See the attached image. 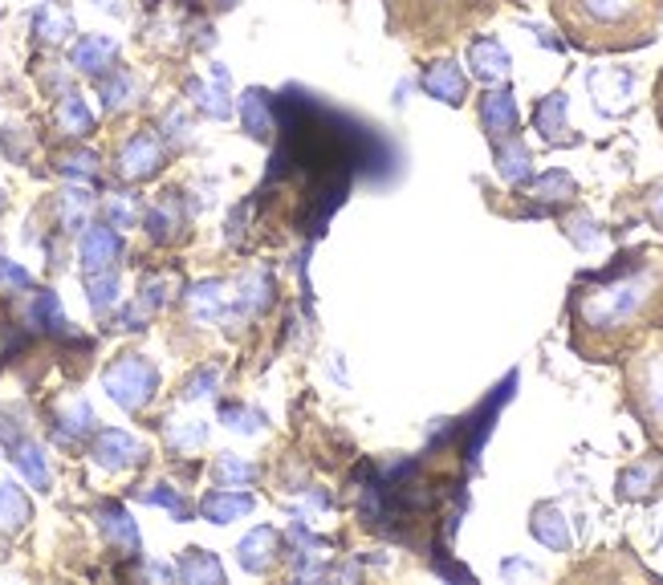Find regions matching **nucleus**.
<instances>
[{"label": "nucleus", "instance_id": "obj_1", "mask_svg": "<svg viewBox=\"0 0 663 585\" xmlns=\"http://www.w3.org/2000/svg\"><path fill=\"white\" fill-rule=\"evenodd\" d=\"M663 329V245L618 248L602 269H582L566 292V341L587 366H618Z\"/></svg>", "mask_w": 663, "mask_h": 585}, {"label": "nucleus", "instance_id": "obj_2", "mask_svg": "<svg viewBox=\"0 0 663 585\" xmlns=\"http://www.w3.org/2000/svg\"><path fill=\"white\" fill-rule=\"evenodd\" d=\"M562 41L587 58L639 53L660 41L663 0H545Z\"/></svg>", "mask_w": 663, "mask_h": 585}, {"label": "nucleus", "instance_id": "obj_3", "mask_svg": "<svg viewBox=\"0 0 663 585\" xmlns=\"http://www.w3.org/2000/svg\"><path fill=\"white\" fill-rule=\"evenodd\" d=\"M386 33L416 53L456 46L472 29L489 25L501 0H386Z\"/></svg>", "mask_w": 663, "mask_h": 585}, {"label": "nucleus", "instance_id": "obj_4", "mask_svg": "<svg viewBox=\"0 0 663 585\" xmlns=\"http://www.w3.org/2000/svg\"><path fill=\"white\" fill-rule=\"evenodd\" d=\"M623 366V407L631 411L648 447L663 460V329L618 362Z\"/></svg>", "mask_w": 663, "mask_h": 585}, {"label": "nucleus", "instance_id": "obj_5", "mask_svg": "<svg viewBox=\"0 0 663 585\" xmlns=\"http://www.w3.org/2000/svg\"><path fill=\"white\" fill-rule=\"evenodd\" d=\"M480 123H484V135L496 151V171L509 179V184H521L529 175V154L521 147V135H517V102H513L509 86H496V90L480 94Z\"/></svg>", "mask_w": 663, "mask_h": 585}, {"label": "nucleus", "instance_id": "obj_6", "mask_svg": "<svg viewBox=\"0 0 663 585\" xmlns=\"http://www.w3.org/2000/svg\"><path fill=\"white\" fill-rule=\"evenodd\" d=\"M102 386L107 395L123 411H143L147 402L155 399V386H159V370L139 354H123L119 362H110L107 374H102Z\"/></svg>", "mask_w": 663, "mask_h": 585}, {"label": "nucleus", "instance_id": "obj_7", "mask_svg": "<svg viewBox=\"0 0 663 585\" xmlns=\"http://www.w3.org/2000/svg\"><path fill=\"white\" fill-rule=\"evenodd\" d=\"M419 86L432 94V98L447 102V107H464V98H468V77L461 74V65L447 62V58L428 65L423 77H419Z\"/></svg>", "mask_w": 663, "mask_h": 585}, {"label": "nucleus", "instance_id": "obj_8", "mask_svg": "<svg viewBox=\"0 0 663 585\" xmlns=\"http://www.w3.org/2000/svg\"><path fill=\"white\" fill-rule=\"evenodd\" d=\"M119 252H123V240L114 236V228H107V224L86 228V236H82V269H86V277L107 273L110 264L119 261Z\"/></svg>", "mask_w": 663, "mask_h": 585}, {"label": "nucleus", "instance_id": "obj_9", "mask_svg": "<svg viewBox=\"0 0 663 585\" xmlns=\"http://www.w3.org/2000/svg\"><path fill=\"white\" fill-rule=\"evenodd\" d=\"M163 167V151L151 135H135L119 154V175L123 179H151L155 171Z\"/></svg>", "mask_w": 663, "mask_h": 585}, {"label": "nucleus", "instance_id": "obj_10", "mask_svg": "<svg viewBox=\"0 0 663 585\" xmlns=\"http://www.w3.org/2000/svg\"><path fill=\"white\" fill-rule=\"evenodd\" d=\"M468 65H472V74L480 77V82H505L509 77V53H505V46L496 41V37H477L472 46H468Z\"/></svg>", "mask_w": 663, "mask_h": 585}, {"label": "nucleus", "instance_id": "obj_11", "mask_svg": "<svg viewBox=\"0 0 663 585\" xmlns=\"http://www.w3.org/2000/svg\"><path fill=\"white\" fill-rule=\"evenodd\" d=\"M147 451H143L139 439H131L126 432H102L98 435V444H94V460L110 468V472H119V468H131V463H139Z\"/></svg>", "mask_w": 663, "mask_h": 585}, {"label": "nucleus", "instance_id": "obj_12", "mask_svg": "<svg viewBox=\"0 0 663 585\" xmlns=\"http://www.w3.org/2000/svg\"><path fill=\"white\" fill-rule=\"evenodd\" d=\"M562 110H566V94L554 90L545 94L538 107H533V126L541 130V139L554 142V147H570L574 135H566V119H562Z\"/></svg>", "mask_w": 663, "mask_h": 585}, {"label": "nucleus", "instance_id": "obj_13", "mask_svg": "<svg viewBox=\"0 0 663 585\" xmlns=\"http://www.w3.org/2000/svg\"><path fill=\"white\" fill-rule=\"evenodd\" d=\"M98 524H102V533H107L123 553H139V528H135V521L126 516V509H119V505L98 509Z\"/></svg>", "mask_w": 663, "mask_h": 585}, {"label": "nucleus", "instance_id": "obj_14", "mask_svg": "<svg viewBox=\"0 0 663 585\" xmlns=\"http://www.w3.org/2000/svg\"><path fill=\"white\" fill-rule=\"evenodd\" d=\"M273 545H278V533H273V528H253V533L241 540V549H236V553H241V565H245L248 573H269V565H273V553H269V549H273Z\"/></svg>", "mask_w": 663, "mask_h": 585}, {"label": "nucleus", "instance_id": "obj_15", "mask_svg": "<svg viewBox=\"0 0 663 585\" xmlns=\"http://www.w3.org/2000/svg\"><path fill=\"white\" fill-rule=\"evenodd\" d=\"M655 484H660V463H639V468H627L618 476V496L623 500H648V496L660 493Z\"/></svg>", "mask_w": 663, "mask_h": 585}, {"label": "nucleus", "instance_id": "obj_16", "mask_svg": "<svg viewBox=\"0 0 663 585\" xmlns=\"http://www.w3.org/2000/svg\"><path fill=\"white\" fill-rule=\"evenodd\" d=\"M33 509L16 484H0V533H21L29 524Z\"/></svg>", "mask_w": 663, "mask_h": 585}, {"label": "nucleus", "instance_id": "obj_17", "mask_svg": "<svg viewBox=\"0 0 663 585\" xmlns=\"http://www.w3.org/2000/svg\"><path fill=\"white\" fill-rule=\"evenodd\" d=\"M114 58V41L110 37H82L74 46V65L82 74H102Z\"/></svg>", "mask_w": 663, "mask_h": 585}, {"label": "nucleus", "instance_id": "obj_18", "mask_svg": "<svg viewBox=\"0 0 663 585\" xmlns=\"http://www.w3.org/2000/svg\"><path fill=\"white\" fill-rule=\"evenodd\" d=\"M13 463L25 472L33 488H49V468H46V456H41V447L33 444V439H13Z\"/></svg>", "mask_w": 663, "mask_h": 585}, {"label": "nucleus", "instance_id": "obj_19", "mask_svg": "<svg viewBox=\"0 0 663 585\" xmlns=\"http://www.w3.org/2000/svg\"><path fill=\"white\" fill-rule=\"evenodd\" d=\"M248 509H253V496H229V493L204 496V505H200L204 521H212V524H229Z\"/></svg>", "mask_w": 663, "mask_h": 585}, {"label": "nucleus", "instance_id": "obj_20", "mask_svg": "<svg viewBox=\"0 0 663 585\" xmlns=\"http://www.w3.org/2000/svg\"><path fill=\"white\" fill-rule=\"evenodd\" d=\"M180 573H184V582H224L220 561L204 549H187V557L180 561Z\"/></svg>", "mask_w": 663, "mask_h": 585}, {"label": "nucleus", "instance_id": "obj_21", "mask_svg": "<svg viewBox=\"0 0 663 585\" xmlns=\"http://www.w3.org/2000/svg\"><path fill=\"white\" fill-rule=\"evenodd\" d=\"M58 123H62V130H70V135H90L94 114L86 110V102H82L77 94H70L62 107H58Z\"/></svg>", "mask_w": 663, "mask_h": 585}, {"label": "nucleus", "instance_id": "obj_22", "mask_svg": "<svg viewBox=\"0 0 663 585\" xmlns=\"http://www.w3.org/2000/svg\"><path fill=\"white\" fill-rule=\"evenodd\" d=\"M265 107H269V98H265V90H253L245 98V126L253 130V139H269V114H265Z\"/></svg>", "mask_w": 663, "mask_h": 585}, {"label": "nucleus", "instance_id": "obj_23", "mask_svg": "<svg viewBox=\"0 0 663 585\" xmlns=\"http://www.w3.org/2000/svg\"><path fill=\"white\" fill-rule=\"evenodd\" d=\"M33 29H37V37H46V41H62L65 33L74 29V21H70V13H62V9H41L37 21H33Z\"/></svg>", "mask_w": 663, "mask_h": 585}, {"label": "nucleus", "instance_id": "obj_24", "mask_svg": "<svg viewBox=\"0 0 663 585\" xmlns=\"http://www.w3.org/2000/svg\"><path fill=\"white\" fill-rule=\"evenodd\" d=\"M114 292H119V281H114V273H90V301H94V309L102 313V309L114 301Z\"/></svg>", "mask_w": 663, "mask_h": 585}, {"label": "nucleus", "instance_id": "obj_25", "mask_svg": "<svg viewBox=\"0 0 663 585\" xmlns=\"http://www.w3.org/2000/svg\"><path fill=\"white\" fill-rule=\"evenodd\" d=\"M62 423H65V432H74V435L90 432V423H94L90 407H86V402H74V407H70V411L62 415Z\"/></svg>", "mask_w": 663, "mask_h": 585}, {"label": "nucleus", "instance_id": "obj_26", "mask_svg": "<svg viewBox=\"0 0 663 585\" xmlns=\"http://www.w3.org/2000/svg\"><path fill=\"white\" fill-rule=\"evenodd\" d=\"M0 285H9V289H29L33 281H29V273H25L21 264H13V261H4V257H0Z\"/></svg>", "mask_w": 663, "mask_h": 585}, {"label": "nucleus", "instance_id": "obj_27", "mask_svg": "<svg viewBox=\"0 0 663 585\" xmlns=\"http://www.w3.org/2000/svg\"><path fill=\"white\" fill-rule=\"evenodd\" d=\"M94 163H98V159H94L90 151H77V154H65L62 171L65 175H94Z\"/></svg>", "mask_w": 663, "mask_h": 585}, {"label": "nucleus", "instance_id": "obj_28", "mask_svg": "<svg viewBox=\"0 0 663 585\" xmlns=\"http://www.w3.org/2000/svg\"><path fill=\"white\" fill-rule=\"evenodd\" d=\"M90 208V196L86 191H65V224H77V216Z\"/></svg>", "mask_w": 663, "mask_h": 585}, {"label": "nucleus", "instance_id": "obj_29", "mask_svg": "<svg viewBox=\"0 0 663 585\" xmlns=\"http://www.w3.org/2000/svg\"><path fill=\"white\" fill-rule=\"evenodd\" d=\"M143 500H151V505H163V509H171L175 516H184V505L175 500L171 493H163V488H155V493H143Z\"/></svg>", "mask_w": 663, "mask_h": 585}, {"label": "nucleus", "instance_id": "obj_30", "mask_svg": "<svg viewBox=\"0 0 663 585\" xmlns=\"http://www.w3.org/2000/svg\"><path fill=\"white\" fill-rule=\"evenodd\" d=\"M651 110H655V123H660L663 130V65L660 74H655V86H651Z\"/></svg>", "mask_w": 663, "mask_h": 585}, {"label": "nucleus", "instance_id": "obj_31", "mask_svg": "<svg viewBox=\"0 0 663 585\" xmlns=\"http://www.w3.org/2000/svg\"><path fill=\"white\" fill-rule=\"evenodd\" d=\"M110 216H114V224H123V228H126V224H131V220H135V212H131V208H126V203H119V200H114V203H110Z\"/></svg>", "mask_w": 663, "mask_h": 585}, {"label": "nucleus", "instance_id": "obj_32", "mask_svg": "<svg viewBox=\"0 0 663 585\" xmlns=\"http://www.w3.org/2000/svg\"><path fill=\"white\" fill-rule=\"evenodd\" d=\"M0 208H4V191H0Z\"/></svg>", "mask_w": 663, "mask_h": 585}]
</instances>
